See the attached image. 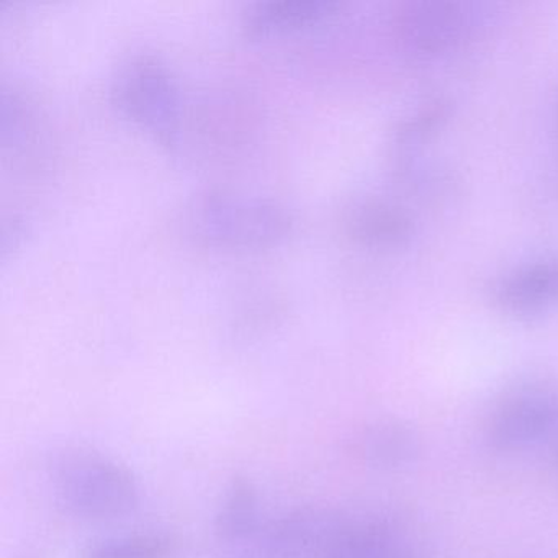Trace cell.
<instances>
[{
    "instance_id": "obj_4",
    "label": "cell",
    "mask_w": 558,
    "mask_h": 558,
    "mask_svg": "<svg viewBox=\"0 0 558 558\" xmlns=\"http://www.w3.org/2000/svg\"><path fill=\"white\" fill-rule=\"evenodd\" d=\"M558 429V387L527 381L506 391L489 411L486 442L498 452L531 449Z\"/></svg>"
},
{
    "instance_id": "obj_8",
    "label": "cell",
    "mask_w": 558,
    "mask_h": 558,
    "mask_svg": "<svg viewBox=\"0 0 558 558\" xmlns=\"http://www.w3.org/2000/svg\"><path fill=\"white\" fill-rule=\"evenodd\" d=\"M495 300L502 312L535 316L558 306V259L541 260L515 269L498 283Z\"/></svg>"
},
{
    "instance_id": "obj_9",
    "label": "cell",
    "mask_w": 558,
    "mask_h": 558,
    "mask_svg": "<svg viewBox=\"0 0 558 558\" xmlns=\"http://www.w3.org/2000/svg\"><path fill=\"white\" fill-rule=\"evenodd\" d=\"M345 233L354 243L374 250L403 246L414 233V221L400 205L367 198L349 208Z\"/></svg>"
},
{
    "instance_id": "obj_11",
    "label": "cell",
    "mask_w": 558,
    "mask_h": 558,
    "mask_svg": "<svg viewBox=\"0 0 558 558\" xmlns=\"http://www.w3.org/2000/svg\"><path fill=\"white\" fill-rule=\"evenodd\" d=\"M259 495L246 476H234L225 492L215 514V535L221 542H240L250 537L257 527Z\"/></svg>"
},
{
    "instance_id": "obj_5",
    "label": "cell",
    "mask_w": 558,
    "mask_h": 558,
    "mask_svg": "<svg viewBox=\"0 0 558 558\" xmlns=\"http://www.w3.org/2000/svg\"><path fill=\"white\" fill-rule=\"evenodd\" d=\"M475 28L472 9L452 0H408L391 15V35L398 47L421 60L456 51Z\"/></svg>"
},
{
    "instance_id": "obj_13",
    "label": "cell",
    "mask_w": 558,
    "mask_h": 558,
    "mask_svg": "<svg viewBox=\"0 0 558 558\" xmlns=\"http://www.w3.org/2000/svg\"><path fill=\"white\" fill-rule=\"evenodd\" d=\"M447 117H449V106L447 104H430L429 107L421 109L416 116L404 120L395 132V140H397L398 145L421 142V140L436 133V130L440 129V125L446 122Z\"/></svg>"
},
{
    "instance_id": "obj_1",
    "label": "cell",
    "mask_w": 558,
    "mask_h": 558,
    "mask_svg": "<svg viewBox=\"0 0 558 558\" xmlns=\"http://www.w3.org/2000/svg\"><path fill=\"white\" fill-rule=\"evenodd\" d=\"M182 225L189 240L205 250L253 253L286 241L293 230V217L270 198L208 191L189 202Z\"/></svg>"
},
{
    "instance_id": "obj_10",
    "label": "cell",
    "mask_w": 558,
    "mask_h": 558,
    "mask_svg": "<svg viewBox=\"0 0 558 558\" xmlns=\"http://www.w3.org/2000/svg\"><path fill=\"white\" fill-rule=\"evenodd\" d=\"M355 456L375 469H398L407 465L420 449L410 427L398 421H377L364 427L354 439Z\"/></svg>"
},
{
    "instance_id": "obj_3",
    "label": "cell",
    "mask_w": 558,
    "mask_h": 558,
    "mask_svg": "<svg viewBox=\"0 0 558 558\" xmlns=\"http://www.w3.org/2000/svg\"><path fill=\"white\" fill-rule=\"evenodd\" d=\"M110 100L130 122L166 146L181 140L184 104L178 81L158 58L136 54L117 68Z\"/></svg>"
},
{
    "instance_id": "obj_7",
    "label": "cell",
    "mask_w": 558,
    "mask_h": 558,
    "mask_svg": "<svg viewBox=\"0 0 558 558\" xmlns=\"http://www.w3.org/2000/svg\"><path fill=\"white\" fill-rule=\"evenodd\" d=\"M341 8L338 0H257L241 12L240 27L246 37H272L312 27Z\"/></svg>"
},
{
    "instance_id": "obj_12",
    "label": "cell",
    "mask_w": 558,
    "mask_h": 558,
    "mask_svg": "<svg viewBox=\"0 0 558 558\" xmlns=\"http://www.w3.org/2000/svg\"><path fill=\"white\" fill-rule=\"evenodd\" d=\"M175 542L162 532H136L94 542L81 558H171Z\"/></svg>"
},
{
    "instance_id": "obj_14",
    "label": "cell",
    "mask_w": 558,
    "mask_h": 558,
    "mask_svg": "<svg viewBox=\"0 0 558 558\" xmlns=\"http://www.w3.org/2000/svg\"><path fill=\"white\" fill-rule=\"evenodd\" d=\"M413 558H417V555H414V557H413Z\"/></svg>"
},
{
    "instance_id": "obj_6",
    "label": "cell",
    "mask_w": 558,
    "mask_h": 558,
    "mask_svg": "<svg viewBox=\"0 0 558 558\" xmlns=\"http://www.w3.org/2000/svg\"><path fill=\"white\" fill-rule=\"evenodd\" d=\"M348 515L322 508L290 512L267 535L270 558H328Z\"/></svg>"
},
{
    "instance_id": "obj_2",
    "label": "cell",
    "mask_w": 558,
    "mask_h": 558,
    "mask_svg": "<svg viewBox=\"0 0 558 558\" xmlns=\"http://www.w3.org/2000/svg\"><path fill=\"white\" fill-rule=\"evenodd\" d=\"M58 506L84 521H112L140 502V486L129 466L93 447L66 446L48 463Z\"/></svg>"
}]
</instances>
